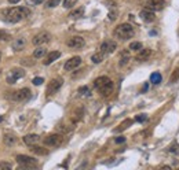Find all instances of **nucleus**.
<instances>
[{"mask_svg": "<svg viewBox=\"0 0 179 170\" xmlns=\"http://www.w3.org/2000/svg\"><path fill=\"white\" fill-rule=\"evenodd\" d=\"M3 19L10 23H18L25 18L31 17V10L28 7H13V8H7L2 13Z\"/></svg>", "mask_w": 179, "mask_h": 170, "instance_id": "f257e3e1", "label": "nucleus"}, {"mask_svg": "<svg viewBox=\"0 0 179 170\" xmlns=\"http://www.w3.org/2000/svg\"><path fill=\"white\" fill-rule=\"evenodd\" d=\"M94 86H95L103 96H109L113 92V82H112L110 78L106 77V75L98 77L95 81H94Z\"/></svg>", "mask_w": 179, "mask_h": 170, "instance_id": "f03ea898", "label": "nucleus"}, {"mask_svg": "<svg viewBox=\"0 0 179 170\" xmlns=\"http://www.w3.org/2000/svg\"><path fill=\"white\" fill-rule=\"evenodd\" d=\"M134 34H135L134 28L131 26L130 23H121L113 30V36H115L116 39H119V40H123V41L124 40H128L131 37H134Z\"/></svg>", "mask_w": 179, "mask_h": 170, "instance_id": "7ed1b4c3", "label": "nucleus"}, {"mask_svg": "<svg viewBox=\"0 0 179 170\" xmlns=\"http://www.w3.org/2000/svg\"><path fill=\"white\" fill-rule=\"evenodd\" d=\"M17 162L24 169H33L37 166V159L28 157V155H17Z\"/></svg>", "mask_w": 179, "mask_h": 170, "instance_id": "20e7f679", "label": "nucleus"}, {"mask_svg": "<svg viewBox=\"0 0 179 170\" xmlns=\"http://www.w3.org/2000/svg\"><path fill=\"white\" fill-rule=\"evenodd\" d=\"M64 85V78L62 77H57L54 80H51V82H48V86H47V96H51L54 93H57L61 89V86Z\"/></svg>", "mask_w": 179, "mask_h": 170, "instance_id": "39448f33", "label": "nucleus"}, {"mask_svg": "<svg viewBox=\"0 0 179 170\" xmlns=\"http://www.w3.org/2000/svg\"><path fill=\"white\" fill-rule=\"evenodd\" d=\"M24 75H25L24 69H20V67H17V69H11V70L8 71V74H7L6 81L8 82V84H15L18 80L22 78Z\"/></svg>", "mask_w": 179, "mask_h": 170, "instance_id": "423d86ee", "label": "nucleus"}, {"mask_svg": "<svg viewBox=\"0 0 179 170\" xmlns=\"http://www.w3.org/2000/svg\"><path fill=\"white\" fill-rule=\"evenodd\" d=\"M31 97V91L28 88H22V89H18L15 92H11V96L10 99L14 100V102H24Z\"/></svg>", "mask_w": 179, "mask_h": 170, "instance_id": "0eeeda50", "label": "nucleus"}, {"mask_svg": "<svg viewBox=\"0 0 179 170\" xmlns=\"http://www.w3.org/2000/svg\"><path fill=\"white\" fill-rule=\"evenodd\" d=\"M62 143H64V136L58 135V133L50 135L44 139V144L46 146H48V147H59Z\"/></svg>", "mask_w": 179, "mask_h": 170, "instance_id": "6e6552de", "label": "nucleus"}, {"mask_svg": "<svg viewBox=\"0 0 179 170\" xmlns=\"http://www.w3.org/2000/svg\"><path fill=\"white\" fill-rule=\"evenodd\" d=\"M50 40H51V34L48 32H40V33H37L33 39H32V43H33L36 47H39V45H43V44H47Z\"/></svg>", "mask_w": 179, "mask_h": 170, "instance_id": "1a4fd4ad", "label": "nucleus"}, {"mask_svg": "<svg viewBox=\"0 0 179 170\" xmlns=\"http://www.w3.org/2000/svg\"><path fill=\"white\" fill-rule=\"evenodd\" d=\"M66 45L73 49H80L86 45V40H84L81 36H73V37H70L66 41Z\"/></svg>", "mask_w": 179, "mask_h": 170, "instance_id": "9d476101", "label": "nucleus"}, {"mask_svg": "<svg viewBox=\"0 0 179 170\" xmlns=\"http://www.w3.org/2000/svg\"><path fill=\"white\" fill-rule=\"evenodd\" d=\"M116 48H117V43L113 41V40H106V41H103L101 44V52L105 54V55L115 52Z\"/></svg>", "mask_w": 179, "mask_h": 170, "instance_id": "9b49d317", "label": "nucleus"}, {"mask_svg": "<svg viewBox=\"0 0 179 170\" xmlns=\"http://www.w3.org/2000/svg\"><path fill=\"white\" fill-rule=\"evenodd\" d=\"M80 64H81V58H80V56H73L69 60H66V63H65L64 67H65V70H66V71H70V70L77 69Z\"/></svg>", "mask_w": 179, "mask_h": 170, "instance_id": "f8f14e48", "label": "nucleus"}, {"mask_svg": "<svg viewBox=\"0 0 179 170\" xmlns=\"http://www.w3.org/2000/svg\"><path fill=\"white\" fill-rule=\"evenodd\" d=\"M25 47H26V39L25 37H17L13 41V49L14 51H17V52L22 51Z\"/></svg>", "mask_w": 179, "mask_h": 170, "instance_id": "ddd939ff", "label": "nucleus"}, {"mask_svg": "<svg viewBox=\"0 0 179 170\" xmlns=\"http://www.w3.org/2000/svg\"><path fill=\"white\" fill-rule=\"evenodd\" d=\"M139 17L142 18V19L145 21V22H153V21L156 19V15H154V13L152 11V10H149V8H145V10H142L141 14H139Z\"/></svg>", "mask_w": 179, "mask_h": 170, "instance_id": "4468645a", "label": "nucleus"}, {"mask_svg": "<svg viewBox=\"0 0 179 170\" xmlns=\"http://www.w3.org/2000/svg\"><path fill=\"white\" fill-rule=\"evenodd\" d=\"M152 55V49H149V48H142L138 51L137 54V56H135V59L137 60H139V62H143V60H148L149 59V56Z\"/></svg>", "mask_w": 179, "mask_h": 170, "instance_id": "2eb2a0df", "label": "nucleus"}, {"mask_svg": "<svg viewBox=\"0 0 179 170\" xmlns=\"http://www.w3.org/2000/svg\"><path fill=\"white\" fill-rule=\"evenodd\" d=\"M59 56H61V52L59 51H53V52H50L48 55L46 56V59H44V62H43V63H44L46 66H48V64H51L53 62H55V60Z\"/></svg>", "mask_w": 179, "mask_h": 170, "instance_id": "dca6fc26", "label": "nucleus"}, {"mask_svg": "<svg viewBox=\"0 0 179 170\" xmlns=\"http://www.w3.org/2000/svg\"><path fill=\"white\" fill-rule=\"evenodd\" d=\"M40 140L39 135H35V133H31V135H26L24 136V143L26 144V146H33Z\"/></svg>", "mask_w": 179, "mask_h": 170, "instance_id": "f3484780", "label": "nucleus"}, {"mask_svg": "<svg viewBox=\"0 0 179 170\" xmlns=\"http://www.w3.org/2000/svg\"><path fill=\"white\" fill-rule=\"evenodd\" d=\"M149 6L146 8L149 10H161L164 7V0H148Z\"/></svg>", "mask_w": 179, "mask_h": 170, "instance_id": "a211bd4d", "label": "nucleus"}, {"mask_svg": "<svg viewBox=\"0 0 179 170\" xmlns=\"http://www.w3.org/2000/svg\"><path fill=\"white\" fill-rule=\"evenodd\" d=\"M17 142H18V139H17L15 135H13V133H7V135H4V144L6 146L13 147L17 144Z\"/></svg>", "mask_w": 179, "mask_h": 170, "instance_id": "6ab92c4d", "label": "nucleus"}, {"mask_svg": "<svg viewBox=\"0 0 179 170\" xmlns=\"http://www.w3.org/2000/svg\"><path fill=\"white\" fill-rule=\"evenodd\" d=\"M31 151L33 154H36V155H47V154H48V150H47V148L39 147V146H36V144L31 146Z\"/></svg>", "mask_w": 179, "mask_h": 170, "instance_id": "aec40b11", "label": "nucleus"}, {"mask_svg": "<svg viewBox=\"0 0 179 170\" xmlns=\"http://www.w3.org/2000/svg\"><path fill=\"white\" fill-rule=\"evenodd\" d=\"M47 54V49L44 48V47H42V45H39L37 48L33 51V58H36V59H40V58H43Z\"/></svg>", "mask_w": 179, "mask_h": 170, "instance_id": "412c9836", "label": "nucleus"}, {"mask_svg": "<svg viewBox=\"0 0 179 170\" xmlns=\"http://www.w3.org/2000/svg\"><path fill=\"white\" fill-rule=\"evenodd\" d=\"M84 15V7H79V8H76V10H73V11H70V14H69V17L70 18H80V17H83Z\"/></svg>", "mask_w": 179, "mask_h": 170, "instance_id": "4be33fe9", "label": "nucleus"}, {"mask_svg": "<svg viewBox=\"0 0 179 170\" xmlns=\"http://www.w3.org/2000/svg\"><path fill=\"white\" fill-rule=\"evenodd\" d=\"M132 122H134L132 119H126V121H123L121 124L119 125V128L116 129V132H123V131H126V129L128 128V126L132 125Z\"/></svg>", "mask_w": 179, "mask_h": 170, "instance_id": "5701e85b", "label": "nucleus"}, {"mask_svg": "<svg viewBox=\"0 0 179 170\" xmlns=\"http://www.w3.org/2000/svg\"><path fill=\"white\" fill-rule=\"evenodd\" d=\"M178 81H179V64L174 69L172 74H171V77H170V84H175V82H178Z\"/></svg>", "mask_w": 179, "mask_h": 170, "instance_id": "b1692460", "label": "nucleus"}, {"mask_svg": "<svg viewBox=\"0 0 179 170\" xmlns=\"http://www.w3.org/2000/svg\"><path fill=\"white\" fill-rule=\"evenodd\" d=\"M130 62V52L128 51H124V52H121V59H120V66H126L127 63Z\"/></svg>", "mask_w": 179, "mask_h": 170, "instance_id": "393cba45", "label": "nucleus"}, {"mask_svg": "<svg viewBox=\"0 0 179 170\" xmlns=\"http://www.w3.org/2000/svg\"><path fill=\"white\" fill-rule=\"evenodd\" d=\"M150 82H152V84H160V82H161V74H160L159 71H154V73H152V75H150Z\"/></svg>", "mask_w": 179, "mask_h": 170, "instance_id": "a878e982", "label": "nucleus"}, {"mask_svg": "<svg viewBox=\"0 0 179 170\" xmlns=\"http://www.w3.org/2000/svg\"><path fill=\"white\" fill-rule=\"evenodd\" d=\"M103 58H105V54H102V52H98V54H94L92 56H91V60H92V63H101L102 60H103Z\"/></svg>", "mask_w": 179, "mask_h": 170, "instance_id": "bb28decb", "label": "nucleus"}, {"mask_svg": "<svg viewBox=\"0 0 179 170\" xmlns=\"http://www.w3.org/2000/svg\"><path fill=\"white\" fill-rule=\"evenodd\" d=\"M10 40H11V34L4 30H0V41H10Z\"/></svg>", "mask_w": 179, "mask_h": 170, "instance_id": "cd10ccee", "label": "nucleus"}, {"mask_svg": "<svg viewBox=\"0 0 179 170\" xmlns=\"http://www.w3.org/2000/svg\"><path fill=\"white\" fill-rule=\"evenodd\" d=\"M130 49L131 51H139V49H142V43L139 41H134L130 44Z\"/></svg>", "mask_w": 179, "mask_h": 170, "instance_id": "c85d7f7f", "label": "nucleus"}, {"mask_svg": "<svg viewBox=\"0 0 179 170\" xmlns=\"http://www.w3.org/2000/svg\"><path fill=\"white\" fill-rule=\"evenodd\" d=\"M59 4H61V0H48V2L46 3V7H48V8H54V7H57Z\"/></svg>", "mask_w": 179, "mask_h": 170, "instance_id": "c756f323", "label": "nucleus"}, {"mask_svg": "<svg viewBox=\"0 0 179 170\" xmlns=\"http://www.w3.org/2000/svg\"><path fill=\"white\" fill-rule=\"evenodd\" d=\"M170 152H172L175 155H179V144L176 142H174V144L170 147Z\"/></svg>", "mask_w": 179, "mask_h": 170, "instance_id": "7c9ffc66", "label": "nucleus"}, {"mask_svg": "<svg viewBox=\"0 0 179 170\" xmlns=\"http://www.w3.org/2000/svg\"><path fill=\"white\" fill-rule=\"evenodd\" d=\"M79 93L81 96H88L90 95V88L88 86H81V88H79Z\"/></svg>", "mask_w": 179, "mask_h": 170, "instance_id": "2f4dec72", "label": "nucleus"}, {"mask_svg": "<svg viewBox=\"0 0 179 170\" xmlns=\"http://www.w3.org/2000/svg\"><path fill=\"white\" fill-rule=\"evenodd\" d=\"M77 3V0H64V7L65 8H70Z\"/></svg>", "mask_w": 179, "mask_h": 170, "instance_id": "473e14b6", "label": "nucleus"}, {"mask_svg": "<svg viewBox=\"0 0 179 170\" xmlns=\"http://www.w3.org/2000/svg\"><path fill=\"white\" fill-rule=\"evenodd\" d=\"M146 119H148V115H146V114H139V115L135 117V121H137V122H145Z\"/></svg>", "mask_w": 179, "mask_h": 170, "instance_id": "72a5a7b5", "label": "nucleus"}, {"mask_svg": "<svg viewBox=\"0 0 179 170\" xmlns=\"http://www.w3.org/2000/svg\"><path fill=\"white\" fill-rule=\"evenodd\" d=\"M32 82H33V85H42L43 82H44V78L43 77H35Z\"/></svg>", "mask_w": 179, "mask_h": 170, "instance_id": "f704fd0d", "label": "nucleus"}, {"mask_svg": "<svg viewBox=\"0 0 179 170\" xmlns=\"http://www.w3.org/2000/svg\"><path fill=\"white\" fill-rule=\"evenodd\" d=\"M13 166H11V163H8V162H0V169H7V170H10Z\"/></svg>", "mask_w": 179, "mask_h": 170, "instance_id": "c9c22d12", "label": "nucleus"}, {"mask_svg": "<svg viewBox=\"0 0 179 170\" xmlns=\"http://www.w3.org/2000/svg\"><path fill=\"white\" fill-rule=\"evenodd\" d=\"M115 142L117 143V144H121V143H124V142H126V137H123V136H119V137H116V139H115Z\"/></svg>", "mask_w": 179, "mask_h": 170, "instance_id": "e433bc0d", "label": "nucleus"}, {"mask_svg": "<svg viewBox=\"0 0 179 170\" xmlns=\"http://www.w3.org/2000/svg\"><path fill=\"white\" fill-rule=\"evenodd\" d=\"M43 2H44V0H29V3H31V4H35V6L42 4Z\"/></svg>", "mask_w": 179, "mask_h": 170, "instance_id": "4c0bfd02", "label": "nucleus"}, {"mask_svg": "<svg viewBox=\"0 0 179 170\" xmlns=\"http://www.w3.org/2000/svg\"><path fill=\"white\" fill-rule=\"evenodd\" d=\"M116 15H117V14H116L115 11H110V13H109V19H110V21H115V19H116Z\"/></svg>", "mask_w": 179, "mask_h": 170, "instance_id": "58836bf2", "label": "nucleus"}, {"mask_svg": "<svg viewBox=\"0 0 179 170\" xmlns=\"http://www.w3.org/2000/svg\"><path fill=\"white\" fill-rule=\"evenodd\" d=\"M21 0H8V3H11V4H17V3H20Z\"/></svg>", "mask_w": 179, "mask_h": 170, "instance_id": "ea45409f", "label": "nucleus"}, {"mask_svg": "<svg viewBox=\"0 0 179 170\" xmlns=\"http://www.w3.org/2000/svg\"><path fill=\"white\" fill-rule=\"evenodd\" d=\"M3 121V117H2V115H0V122H2Z\"/></svg>", "mask_w": 179, "mask_h": 170, "instance_id": "a19ab883", "label": "nucleus"}, {"mask_svg": "<svg viewBox=\"0 0 179 170\" xmlns=\"http://www.w3.org/2000/svg\"><path fill=\"white\" fill-rule=\"evenodd\" d=\"M0 60H2V52H0Z\"/></svg>", "mask_w": 179, "mask_h": 170, "instance_id": "79ce46f5", "label": "nucleus"}]
</instances>
